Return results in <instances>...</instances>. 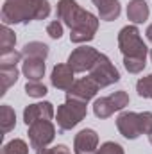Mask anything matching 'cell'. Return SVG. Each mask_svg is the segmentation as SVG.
<instances>
[{
    "mask_svg": "<svg viewBox=\"0 0 152 154\" xmlns=\"http://www.w3.org/2000/svg\"><path fill=\"white\" fill-rule=\"evenodd\" d=\"M29 142L32 149H45L48 147L54 138H56V125L52 124V120H38L34 124L29 125Z\"/></svg>",
    "mask_w": 152,
    "mask_h": 154,
    "instance_id": "5",
    "label": "cell"
},
{
    "mask_svg": "<svg viewBox=\"0 0 152 154\" xmlns=\"http://www.w3.org/2000/svg\"><path fill=\"white\" fill-rule=\"evenodd\" d=\"M20 59H22V52H16V50L2 54L0 56V68H13L20 63Z\"/></svg>",
    "mask_w": 152,
    "mask_h": 154,
    "instance_id": "26",
    "label": "cell"
},
{
    "mask_svg": "<svg viewBox=\"0 0 152 154\" xmlns=\"http://www.w3.org/2000/svg\"><path fill=\"white\" fill-rule=\"evenodd\" d=\"M86 113H88L86 102L74 100V99H66V102L61 104L57 108V113H56L57 127L61 131H70V129L75 127L77 124H81L84 120Z\"/></svg>",
    "mask_w": 152,
    "mask_h": 154,
    "instance_id": "4",
    "label": "cell"
},
{
    "mask_svg": "<svg viewBox=\"0 0 152 154\" xmlns=\"http://www.w3.org/2000/svg\"><path fill=\"white\" fill-rule=\"evenodd\" d=\"M150 61H152V50H150Z\"/></svg>",
    "mask_w": 152,
    "mask_h": 154,
    "instance_id": "36",
    "label": "cell"
},
{
    "mask_svg": "<svg viewBox=\"0 0 152 154\" xmlns=\"http://www.w3.org/2000/svg\"><path fill=\"white\" fill-rule=\"evenodd\" d=\"M114 111H116V108L109 97H100L93 102V113L99 118H109Z\"/></svg>",
    "mask_w": 152,
    "mask_h": 154,
    "instance_id": "19",
    "label": "cell"
},
{
    "mask_svg": "<svg viewBox=\"0 0 152 154\" xmlns=\"http://www.w3.org/2000/svg\"><path fill=\"white\" fill-rule=\"evenodd\" d=\"M149 142H150V143H152V133H150V134H149Z\"/></svg>",
    "mask_w": 152,
    "mask_h": 154,
    "instance_id": "35",
    "label": "cell"
},
{
    "mask_svg": "<svg viewBox=\"0 0 152 154\" xmlns=\"http://www.w3.org/2000/svg\"><path fill=\"white\" fill-rule=\"evenodd\" d=\"M99 151V134L93 129H82L74 138L75 154H97Z\"/></svg>",
    "mask_w": 152,
    "mask_h": 154,
    "instance_id": "10",
    "label": "cell"
},
{
    "mask_svg": "<svg viewBox=\"0 0 152 154\" xmlns=\"http://www.w3.org/2000/svg\"><path fill=\"white\" fill-rule=\"evenodd\" d=\"M109 99H111V102L114 104L116 111H120V109H123L125 106H129V95H127V91H123V90H118V91L111 93Z\"/></svg>",
    "mask_w": 152,
    "mask_h": 154,
    "instance_id": "27",
    "label": "cell"
},
{
    "mask_svg": "<svg viewBox=\"0 0 152 154\" xmlns=\"http://www.w3.org/2000/svg\"><path fill=\"white\" fill-rule=\"evenodd\" d=\"M47 86L43 84V82H39V81H27V84H25V93L29 95V97H34V99H41V97H45L47 95Z\"/></svg>",
    "mask_w": 152,
    "mask_h": 154,
    "instance_id": "24",
    "label": "cell"
},
{
    "mask_svg": "<svg viewBox=\"0 0 152 154\" xmlns=\"http://www.w3.org/2000/svg\"><path fill=\"white\" fill-rule=\"evenodd\" d=\"M147 65V57H123V66L129 74H140Z\"/></svg>",
    "mask_w": 152,
    "mask_h": 154,
    "instance_id": "23",
    "label": "cell"
},
{
    "mask_svg": "<svg viewBox=\"0 0 152 154\" xmlns=\"http://www.w3.org/2000/svg\"><path fill=\"white\" fill-rule=\"evenodd\" d=\"M54 115H56V111H54L52 102H36V104H29L23 109V122L29 127L31 124H34L38 120H52Z\"/></svg>",
    "mask_w": 152,
    "mask_h": 154,
    "instance_id": "11",
    "label": "cell"
},
{
    "mask_svg": "<svg viewBox=\"0 0 152 154\" xmlns=\"http://www.w3.org/2000/svg\"><path fill=\"white\" fill-rule=\"evenodd\" d=\"M22 72L27 81H39L45 75V61L43 59H25L22 65Z\"/></svg>",
    "mask_w": 152,
    "mask_h": 154,
    "instance_id": "16",
    "label": "cell"
},
{
    "mask_svg": "<svg viewBox=\"0 0 152 154\" xmlns=\"http://www.w3.org/2000/svg\"><path fill=\"white\" fill-rule=\"evenodd\" d=\"M90 77L100 88H106V86H111V84L120 81V72L114 68V65L106 54H100V57L97 59V63L90 70Z\"/></svg>",
    "mask_w": 152,
    "mask_h": 154,
    "instance_id": "6",
    "label": "cell"
},
{
    "mask_svg": "<svg viewBox=\"0 0 152 154\" xmlns=\"http://www.w3.org/2000/svg\"><path fill=\"white\" fill-rule=\"evenodd\" d=\"M149 5L145 0H131L127 5V20L132 23H143L149 18Z\"/></svg>",
    "mask_w": 152,
    "mask_h": 154,
    "instance_id": "13",
    "label": "cell"
},
{
    "mask_svg": "<svg viewBox=\"0 0 152 154\" xmlns=\"http://www.w3.org/2000/svg\"><path fill=\"white\" fill-rule=\"evenodd\" d=\"M2 154H29V145L22 138H14L4 145Z\"/></svg>",
    "mask_w": 152,
    "mask_h": 154,
    "instance_id": "22",
    "label": "cell"
},
{
    "mask_svg": "<svg viewBox=\"0 0 152 154\" xmlns=\"http://www.w3.org/2000/svg\"><path fill=\"white\" fill-rule=\"evenodd\" d=\"M79 9H81V5L75 0H59L57 2V20H61L65 25L70 27L72 20L79 13Z\"/></svg>",
    "mask_w": 152,
    "mask_h": 154,
    "instance_id": "14",
    "label": "cell"
},
{
    "mask_svg": "<svg viewBox=\"0 0 152 154\" xmlns=\"http://www.w3.org/2000/svg\"><path fill=\"white\" fill-rule=\"evenodd\" d=\"M99 57H100V52L97 48L88 47V45H81L68 56V65L74 68L75 74H82V72H90Z\"/></svg>",
    "mask_w": 152,
    "mask_h": 154,
    "instance_id": "7",
    "label": "cell"
},
{
    "mask_svg": "<svg viewBox=\"0 0 152 154\" xmlns=\"http://www.w3.org/2000/svg\"><path fill=\"white\" fill-rule=\"evenodd\" d=\"M99 84L91 79V77H82L74 82V86L66 91V99H74V100H81V102H88L91 100L97 91H99Z\"/></svg>",
    "mask_w": 152,
    "mask_h": 154,
    "instance_id": "9",
    "label": "cell"
},
{
    "mask_svg": "<svg viewBox=\"0 0 152 154\" xmlns=\"http://www.w3.org/2000/svg\"><path fill=\"white\" fill-rule=\"evenodd\" d=\"M36 154H56V151H54V147H52V149L45 147V149H39V151H36Z\"/></svg>",
    "mask_w": 152,
    "mask_h": 154,
    "instance_id": "32",
    "label": "cell"
},
{
    "mask_svg": "<svg viewBox=\"0 0 152 154\" xmlns=\"http://www.w3.org/2000/svg\"><path fill=\"white\" fill-rule=\"evenodd\" d=\"M91 2H93V4H95V5H97V7H99V5H100V4H104V2H106V0H91Z\"/></svg>",
    "mask_w": 152,
    "mask_h": 154,
    "instance_id": "34",
    "label": "cell"
},
{
    "mask_svg": "<svg viewBox=\"0 0 152 154\" xmlns=\"http://www.w3.org/2000/svg\"><path fill=\"white\" fill-rule=\"evenodd\" d=\"M74 68L66 63H59L52 68V74H50V82L54 88L57 90H63V91H68L72 86H74Z\"/></svg>",
    "mask_w": 152,
    "mask_h": 154,
    "instance_id": "12",
    "label": "cell"
},
{
    "mask_svg": "<svg viewBox=\"0 0 152 154\" xmlns=\"http://www.w3.org/2000/svg\"><path fill=\"white\" fill-rule=\"evenodd\" d=\"M97 9H99V18L104 20V22H113L122 13V5H120L118 0H106Z\"/></svg>",
    "mask_w": 152,
    "mask_h": 154,
    "instance_id": "17",
    "label": "cell"
},
{
    "mask_svg": "<svg viewBox=\"0 0 152 154\" xmlns=\"http://www.w3.org/2000/svg\"><path fill=\"white\" fill-rule=\"evenodd\" d=\"M14 45H16L14 32L7 25H2V29H0V54H7V52L14 50Z\"/></svg>",
    "mask_w": 152,
    "mask_h": 154,
    "instance_id": "20",
    "label": "cell"
},
{
    "mask_svg": "<svg viewBox=\"0 0 152 154\" xmlns=\"http://www.w3.org/2000/svg\"><path fill=\"white\" fill-rule=\"evenodd\" d=\"M54 151H56V154H70V149H68L66 145H63V143H61V145H56Z\"/></svg>",
    "mask_w": 152,
    "mask_h": 154,
    "instance_id": "31",
    "label": "cell"
},
{
    "mask_svg": "<svg viewBox=\"0 0 152 154\" xmlns=\"http://www.w3.org/2000/svg\"><path fill=\"white\" fill-rule=\"evenodd\" d=\"M50 14L48 0H5L2 5L4 25L45 20Z\"/></svg>",
    "mask_w": 152,
    "mask_h": 154,
    "instance_id": "1",
    "label": "cell"
},
{
    "mask_svg": "<svg viewBox=\"0 0 152 154\" xmlns=\"http://www.w3.org/2000/svg\"><path fill=\"white\" fill-rule=\"evenodd\" d=\"M145 36H147V39H149V41L152 43V23L149 25V27H147V31H145Z\"/></svg>",
    "mask_w": 152,
    "mask_h": 154,
    "instance_id": "33",
    "label": "cell"
},
{
    "mask_svg": "<svg viewBox=\"0 0 152 154\" xmlns=\"http://www.w3.org/2000/svg\"><path fill=\"white\" fill-rule=\"evenodd\" d=\"M116 127L120 134L127 140H136L138 136L143 134L141 131V122H140V113L134 111H123L116 118Z\"/></svg>",
    "mask_w": 152,
    "mask_h": 154,
    "instance_id": "8",
    "label": "cell"
},
{
    "mask_svg": "<svg viewBox=\"0 0 152 154\" xmlns=\"http://www.w3.org/2000/svg\"><path fill=\"white\" fill-rule=\"evenodd\" d=\"M97 154H125L123 152V147L116 142H106L99 147Z\"/></svg>",
    "mask_w": 152,
    "mask_h": 154,
    "instance_id": "28",
    "label": "cell"
},
{
    "mask_svg": "<svg viewBox=\"0 0 152 154\" xmlns=\"http://www.w3.org/2000/svg\"><path fill=\"white\" fill-rule=\"evenodd\" d=\"M0 125H2L4 134L13 131L14 125H16V113L9 104H2V108H0Z\"/></svg>",
    "mask_w": 152,
    "mask_h": 154,
    "instance_id": "18",
    "label": "cell"
},
{
    "mask_svg": "<svg viewBox=\"0 0 152 154\" xmlns=\"http://www.w3.org/2000/svg\"><path fill=\"white\" fill-rule=\"evenodd\" d=\"M118 48L123 54V57H147L149 48L140 36L138 27L125 25L118 32Z\"/></svg>",
    "mask_w": 152,
    "mask_h": 154,
    "instance_id": "3",
    "label": "cell"
},
{
    "mask_svg": "<svg viewBox=\"0 0 152 154\" xmlns=\"http://www.w3.org/2000/svg\"><path fill=\"white\" fill-rule=\"evenodd\" d=\"M140 122H141V131H143V134H150L152 133V113L150 111L140 113Z\"/></svg>",
    "mask_w": 152,
    "mask_h": 154,
    "instance_id": "30",
    "label": "cell"
},
{
    "mask_svg": "<svg viewBox=\"0 0 152 154\" xmlns=\"http://www.w3.org/2000/svg\"><path fill=\"white\" fill-rule=\"evenodd\" d=\"M136 91L140 97L143 99H152V74L141 77L138 82H136Z\"/></svg>",
    "mask_w": 152,
    "mask_h": 154,
    "instance_id": "25",
    "label": "cell"
},
{
    "mask_svg": "<svg viewBox=\"0 0 152 154\" xmlns=\"http://www.w3.org/2000/svg\"><path fill=\"white\" fill-rule=\"evenodd\" d=\"M47 34L50 36L52 39H59L63 36V23L61 20H54L47 25Z\"/></svg>",
    "mask_w": 152,
    "mask_h": 154,
    "instance_id": "29",
    "label": "cell"
},
{
    "mask_svg": "<svg viewBox=\"0 0 152 154\" xmlns=\"http://www.w3.org/2000/svg\"><path fill=\"white\" fill-rule=\"evenodd\" d=\"M0 81H2V90L0 95H5V91L18 81V68H0Z\"/></svg>",
    "mask_w": 152,
    "mask_h": 154,
    "instance_id": "21",
    "label": "cell"
},
{
    "mask_svg": "<svg viewBox=\"0 0 152 154\" xmlns=\"http://www.w3.org/2000/svg\"><path fill=\"white\" fill-rule=\"evenodd\" d=\"M97 29H99V18L93 13L81 7L70 23V39L74 43L91 41L97 34Z\"/></svg>",
    "mask_w": 152,
    "mask_h": 154,
    "instance_id": "2",
    "label": "cell"
},
{
    "mask_svg": "<svg viewBox=\"0 0 152 154\" xmlns=\"http://www.w3.org/2000/svg\"><path fill=\"white\" fill-rule=\"evenodd\" d=\"M22 56L25 59H47L48 56V45L43 41H29L22 48Z\"/></svg>",
    "mask_w": 152,
    "mask_h": 154,
    "instance_id": "15",
    "label": "cell"
}]
</instances>
